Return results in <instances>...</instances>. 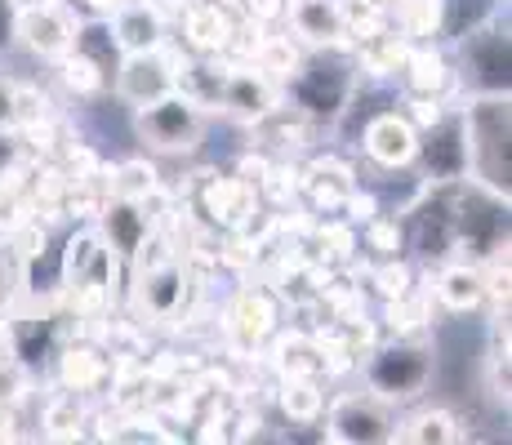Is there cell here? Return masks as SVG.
Returning <instances> with one entry per match:
<instances>
[{
	"instance_id": "obj_1",
	"label": "cell",
	"mask_w": 512,
	"mask_h": 445,
	"mask_svg": "<svg viewBox=\"0 0 512 445\" xmlns=\"http://www.w3.org/2000/svg\"><path fill=\"white\" fill-rule=\"evenodd\" d=\"M468 165L486 192L508 196V94H481L464 112Z\"/></svg>"
},
{
	"instance_id": "obj_2",
	"label": "cell",
	"mask_w": 512,
	"mask_h": 445,
	"mask_svg": "<svg viewBox=\"0 0 512 445\" xmlns=\"http://www.w3.org/2000/svg\"><path fill=\"white\" fill-rule=\"evenodd\" d=\"M139 138L156 152H187L201 138V112H196L192 98L165 94L139 107Z\"/></svg>"
},
{
	"instance_id": "obj_3",
	"label": "cell",
	"mask_w": 512,
	"mask_h": 445,
	"mask_svg": "<svg viewBox=\"0 0 512 445\" xmlns=\"http://www.w3.org/2000/svg\"><path fill=\"white\" fill-rule=\"evenodd\" d=\"M370 388L383 397H419L432 379V352L415 348V343H392V348L370 356Z\"/></svg>"
},
{
	"instance_id": "obj_4",
	"label": "cell",
	"mask_w": 512,
	"mask_h": 445,
	"mask_svg": "<svg viewBox=\"0 0 512 445\" xmlns=\"http://www.w3.org/2000/svg\"><path fill=\"white\" fill-rule=\"evenodd\" d=\"M326 437L339 445H374V441H392L397 437V423L383 405L361 401V397H343L334 401L330 423H326Z\"/></svg>"
},
{
	"instance_id": "obj_5",
	"label": "cell",
	"mask_w": 512,
	"mask_h": 445,
	"mask_svg": "<svg viewBox=\"0 0 512 445\" xmlns=\"http://www.w3.org/2000/svg\"><path fill=\"white\" fill-rule=\"evenodd\" d=\"M14 32L41 58H63L76 41V23L54 0H49V5H32V9H14Z\"/></svg>"
},
{
	"instance_id": "obj_6",
	"label": "cell",
	"mask_w": 512,
	"mask_h": 445,
	"mask_svg": "<svg viewBox=\"0 0 512 445\" xmlns=\"http://www.w3.org/2000/svg\"><path fill=\"white\" fill-rule=\"evenodd\" d=\"M294 103H299V112H312V116H334L343 107V98H348L352 89V76L343 63H308L299 76H294Z\"/></svg>"
},
{
	"instance_id": "obj_7",
	"label": "cell",
	"mask_w": 512,
	"mask_h": 445,
	"mask_svg": "<svg viewBox=\"0 0 512 445\" xmlns=\"http://www.w3.org/2000/svg\"><path fill=\"white\" fill-rule=\"evenodd\" d=\"M174 67L161 58V49H147V54H130L121 67H116V89H121L125 103L147 107L156 98L174 94Z\"/></svg>"
},
{
	"instance_id": "obj_8",
	"label": "cell",
	"mask_w": 512,
	"mask_h": 445,
	"mask_svg": "<svg viewBox=\"0 0 512 445\" xmlns=\"http://www.w3.org/2000/svg\"><path fill=\"white\" fill-rule=\"evenodd\" d=\"M423 165L437 183H455L468 174V138H464V121H432L428 143H419Z\"/></svg>"
},
{
	"instance_id": "obj_9",
	"label": "cell",
	"mask_w": 512,
	"mask_h": 445,
	"mask_svg": "<svg viewBox=\"0 0 512 445\" xmlns=\"http://www.w3.org/2000/svg\"><path fill=\"white\" fill-rule=\"evenodd\" d=\"M464 58L486 94H508V36L490 27H472L464 36Z\"/></svg>"
},
{
	"instance_id": "obj_10",
	"label": "cell",
	"mask_w": 512,
	"mask_h": 445,
	"mask_svg": "<svg viewBox=\"0 0 512 445\" xmlns=\"http://www.w3.org/2000/svg\"><path fill=\"white\" fill-rule=\"evenodd\" d=\"M366 152L379 165L397 170V165H410L419 156V134H415V125H410L406 116L383 112V116H374V121L366 125Z\"/></svg>"
},
{
	"instance_id": "obj_11",
	"label": "cell",
	"mask_w": 512,
	"mask_h": 445,
	"mask_svg": "<svg viewBox=\"0 0 512 445\" xmlns=\"http://www.w3.org/2000/svg\"><path fill=\"white\" fill-rule=\"evenodd\" d=\"M116 36V45L125 54H147V49H161V14L147 9V0H134V5H116V23H107Z\"/></svg>"
},
{
	"instance_id": "obj_12",
	"label": "cell",
	"mask_w": 512,
	"mask_h": 445,
	"mask_svg": "<svg viewBox=\"0 0 512 445\" xmlns=\"http://www.w3.org/2000/svg\"><path fill=\"white\" fill-rule=\"evenodd\" d=\"M290 23H294V32L312 45H334V41H343V32H348L339 0H294Z\"/></svg>"
},
{
	"instance_id": "obj_13",
	"label": "cell",
	"mask_w": 512,
	"mask_h": 445,
	"mask_svg": "<svg viewBox=\"0 0 512 445\" xmlns=\"http://www.w3.org/2000/svg\"><path fill=\"white\" fill-rule=\"evenodd\" d=\"M486 272L481 267H468V263H459V267H446L441 272V285H437V294H441V303H446L450 312H472L481 299H486Z\"/></svg>"
},
{
	"instance_id": "obj_14",
	"label": "cell",
	"mask_w": 512,
	"mask_h": 445,
	"mask_svg": "<svg viewBox=\"0 0 512 445\" xmlns=\"http://www.w3.org/2000/svg\"><path fill=\"white\" fill-rule=\"evenodd\" d=\"M103 232L121 254H134L147 241V214L139 210V201H116L103 214Z\"/></svg>"
},
{
	"instance_id": "obj_15",
	"label": "cell",
	"mask_w": 512,
	"mask_h": 445,
	"mask_svg": "<svg viewBox=\"0 0 512 445\" xmlns=\"http://www.w3.org/2000/svg\"><path fill=\"white\" fill-rule=\"evenodd\" d=\"M223 103L241 116H268L272 112V89L254 72H232L228 81H223Z\"/></svg>"
},
{
	"instance_id": "obj_16",
	"label": "cell",
	"mask_w": 512,
	"mask_h": 445,
	"mask_svg": "<svg viewBox=\"0 0 512 445\" xmlns=\"http://www.w3.org/2000/svg\"><path fill=\"white\" fill-rule=\"evenodd\" d=\"M232 321H236V330H241L245 339H254V343H259L263 334L272 330V321H277V312H272L268 294H241V303H236Z\"/></svg>"
},
{
	"instance_id": "obj_17",
	"label": "cell",
	"mask_w": 512,
	"mask_h": 445,
	"mask_svg": "<svg viewBox=\"0 0 512 445\" xmlns=\"http://www.w3.org/2000/svg\"><path fill=\"white\" fill-rule=\"evenodd\" d=\"M397 437L419 441V445H450V441H459V432L446 410H428V414H419L415 423H406V432H397Z\"/></svg>"
},
{
	"instance_id": "obj_18",
	"label": "cell",
	"mask_w": 512,
	"mask_h": 445,
	"mask_svg": "<svg viewBox=\"0 0 512 445\" xmlns=\"http://www.w3.org/2000/svg\"><path fill=\"white\" fill-rule=\"evenodd\" d=\"M143 299H147V308H152L156 316H170L174 303L183 299V276H179V267H161V272L147 276Z\"/></svg>"
},
{
	"instance_id": "obj_19",
	"label": "cell",
	"mask_w": 512,
	"mask_h": 445,
	"mask_svg": "<svg viewBox=\"0 0 512 445\" xmlns=\"http://www.w3.org/2000/svg\"><path fill=\"white\" fill-rule=\"evenodd\" d=\"M281 410L290 414V419H299V423L317 419V414H321V392H317V383H312V379H299V374H290V383L281 388Z\"/></svg>"
},
{
	"instance_id": "obj_20",
	"label": "cell",
	"mask_w": 512,
	"mask_h": 445,
	"mask_svg": "<svg viewBox=\"0 0 512 445\" xmlns=\"http://www.w3.org/2000/svg\"><path fill=\"white\" fill-rule=\"evenodd\" d=\"M116 201H143V196L156 192V170L147 161H130L116 170V183H112Z\"/></svg>"
},
{
	"instance_id": "obj_21",
	"label": "cell",
	"mask_w": 512,
	"mask_h": 445,
	"mask_svg": "<svg viewBox=\"0 0 512 445\" xmlns=\"http://www.w3.org/2000/svg\"><path fill=\"white\" fill-rule=\"evenodd\" d=\"M98 379H103V361H98V356L94 352H67L63 356V383H67V388H76V392H85V388H94V383Z\"/></svg>"
},
{
	"instance_id": "obj_22",
	"label": "cell",
	"mask_w": 512,
	"mask_h": 445,
	"mask_svg": "<svg viewBox=\"0 0 512 445\" xmlns=\"http://www.w3.org/2000/svg\"><path fill=\"white\" fill-rule=\"evenodd\" d=\"M63 81H67V89H76V94H94V89L103 85V72H98L85 54H72V49H67L63 54Z\"/></svg>"
},
{
	"instance_id": "obj_23",
	"label": "cell",
	"mask_w": 512,
	"mask_h": 445,
	"mask_svg": "<svg viewBox=\"0 0 512 445\" xmlns=\"http://www.w3.org/2000/svg\"><path fill=\"white\" fill-rule=\"evenodd\" d=\"M441 9H446V0H406V32L415 36L441 32Z\"/></svg>"
},
{
	"instance_id": "obj_24",
	"label": "cell",
	"mask_w": 512,
	"mask_h": 445,
	"mask_svg": "<svg viewBox=\"0 0 512 445\" xmlns=\"http://www.w3.org/2000/svg\"><path fill=\"white\" fill-rule=\"evenodd\" d=\"M410 72H415V89H419V94H437V89L450 81L446 63H441L437 54H415V58H410Z\"/></svg>"
},
{
	"instance_id": "obj_25",
	"label": "cell",
	"mask_w": 512,
	"mask_h": 445,
	"mask_svg": "<svg viewBox=\"0 0 512 445\" xmlns=\"http://www.w3.org/2000/svg\"><path fill=\"white\" fill-rule=\"evenodd\" d=\"M192 36H196V45H205V49H219L223 41H228V27H223L219 9H196L192 14Z\"/></svg>"
},
{
	"instance_id": "obj_26",
	"label": "cell",
	"mask_w": 512,
	"mask_h": 445,
	"mask_svg": "<svg viewBox=\"0 0 512 445\" xmlns=\"http://www.w3.org/2000/svg\"><path fill=\"white\" fill-rule=\"evenodd\" d=\"M379 281H383V294H388V299H406V290H410V285H406V267H388Z\"/></svg>"
},
{
	"instance_id": "obj_27",
	"label": "cell",
	"mask_w": 512,
	"mask_h": 445,
	"mask_svg": "<svg viewBox=\"0 0 512 445\" xmlns=\"http://www.w3.org/2000/svg\"><path fill=\"white\" fill-rule=\"evenodd\" d=\"M0 125H14V85L0 76Z\"/></svg>"
},
{
	"instance_id": "obj_28",
	"label": "cell",
	"mask_w": 512,
	"mask_h": 445,
	"mask_svg": "<svg viewBox=\"0 0 512 445\" xmlns=\"http://www.w3.org/2000/svg\"><path fill=\"white\" fill-rule=\"evenodd\" d=\"M250 14L254 18H281L285 14V0H250Z\"/></svg>"
},
{
	"instance_id": "obj_29",
	"label": "cell",
	"mask_w": 512,
	"mask_h": 445,
	"mask_svg": "<svg viewBox=\"0 0 512 445\" xmlns=\"http://www.w3.org/2000/svg\"><path fill=\"white\" fill-rule=\"evenodd\" d=\"M14 41V5L9 0H0V45Z\"/></svg>"
},
{
	"instance_id": "obj_30",
	"label": "cell",
	"mask_w": 512,
	"mask_h": 445,
	"mask_svg": "<svg viewBox=\"0 0 512 445\" xmlns=\"http://www.w3.org/2000/svg\"><path fill=\"white\" fill-rule=\"evenodd\" d=\"M0 437H14V414L0 405Z\"/></svg>"
},
{
	"instance_id": "obj_31",
	"label": "cell",
	"mask_w": 512,
	"mask_h": 445,
	"mask_svg": "<svg viewBox=\"0 0 512 445\" xmlns=\"http://www.w3.org/2000/svg\"><path fill=\"white\" fill-rule=\"evenodd\" d=\"M5 294H9V272H5V259H0V303H5Z\"/></svg>"
},
{
	"instance_id": "obj_32",
	"label": "cell",
	"mask_w": 512,
	"mask_h": 445,
	"mask_svg": "<svg viewBox=\"0 0 512 445\" xmlns=\"http://www.w3.org/2000/svg\"><path fill=\"white\" fill-rule=\"evenodd\" d=\"M90 5H94V9H103V14H112V9L121 5V0H90Z\"/></svg>"
},
{
	"instance_id": "obj_33",
	"label": "cell",
	"mask_w": 512,
	"mask_h": 445,
	"mask_svg": "<svg viewBox=\"0 0 512 445\" xmlns=\"http://www.w3.org/2000/svg\"><path fill=\"white\" fill-rule=\"evenodd\" d=\"M14 9H32V5H49V0H9Z\"/></svg>"
},
{
	"instance_id": "obj_34",
	"label": "cell",
	"mask_w": 512,
	"mask_h": 445,
	"mask_svg": "<svg viewBox=\"0 0 512 445\" xmlns=\"http://www.w3.org/2000/svg\"><path fill=\"white\" fill-rule=\"evenodd\" d=\"M361 5H370V9H392L397 0H361Z\"/></svg>"
}]
</instances>
